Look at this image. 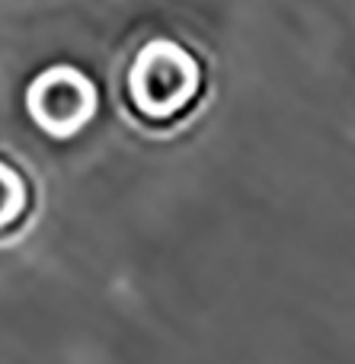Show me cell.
Masks as SVG:
<instances>
[{"label":"cell","instance_id":"6da1fadb","mask_svg":"<svg viewBox=\"0 0 355 364\" xmlns=\"http://www.w3.org/2000/svg\"><path fill=\"white\" fill-rule=\"evenodd\" d=\"M208 93V64L196 45L173 32H147L128 45L115 70L119 109L147 134L183 128Z\"/></svg>","mask_w":355,"mask_h":364},{"label":"cell","instance_id":"7a4b0ae2","mask_svg":"<svg viewBox=\"0 0 355 364\" xmlns=\"http://www.w3.org/2000/svg\"><path fill=\"white\" fill-rule=\"evenodd\" d=\"M100 109L96 83L74 64H51L26 87V112L32 125L55 141L80 134Z\"/></svg>","mask_w":355,"mask_h":364},{"label":"cell","instance_id":"3957f363","mask_svg":"<svg viewBox=\"0 0 355 364\" xmlns=\"http://www.w3.org/2000/svg\"><path fill=\"white\" fill-rule=\"evenodd\" d=\"M38 179L32 166L10 147H0V246L26 237L38 214Z\"/></svg>","mask_w":355,"mask_h":364}]
</instances>
